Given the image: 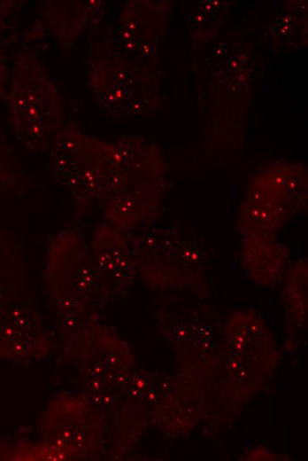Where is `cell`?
<instances>
[{
  "mask_svg": "<svg viewBox=\"0 0 308 461\" xmlns=\"http://www.w3.org/2000/svg\"><path fill=\"white\" fill-rule=\"evenodd\" d=\"M11 125L32 151L49 149L61 127L62 98L35 52L24 51L14 66L9 93Z\"/></svg>",
  "mask_w": 308,
  "mask_h": 461,
  "instance_id": "obj_1",
  "label": "cell"
},
{
  "mask_svg": "<svg viewBox=\"0 0 308 461\" xmlns=\"http://www.w3.org/2000/svg\"><path fill=\"white\" fill-rule=\"evenodd\" d=\"M49 149L53 175L71 191L82 211L102 200L112 165V145L67 125L60 127Z\"/></svg>",
  "mask_w": 308,
  "mask_h": 461,
  "instance_id": "obj_2",
  "label": "cell"
},
{
  "mask_svg": "<svg viewBox=\"0 0 308 461\" xmlns=\"http://www.w3.org/2000/svg\"><path fill=\"white\" fill-rule=\"evenodd\" d=\"M112 168L102 202L111 225L120 231L156 217L159 193L153 188V167L149 152H134L123 145H113Z\"/></svg>",
  "mask_w": 308,
  "mask_h": 461,
  "instance_id": "obj_3",
  "label": "cell"
},
{
  "mask_svg": "<svg viewBox=\"0 0 308 461\" xmlns=\"http://www.w3.org/2000/svg\"><path fill=\"white\" fill-rule=\"evenodd\" d=\"M289 260V249L275 234L243 236L241 261L247 275L253 281L265 285L277 284Z\"/></svg>",
  "mask_w": 308,
  "mask_h": 461,
  "instance_id": "obj_4",
  "label": "cell"
},
{
  "mask_svg": "<svg viewBox=\"0 0 308 461\" xmlns=\"http://www.w3.org/2000/svg\"><path fill=\"white\" fill-rule=\"evenodd\" d=\"M93 257L96 268L112 280L127 279L134 265L130 243L110 223L98 226L93 238Z\"/></svg>",
  "mask_w": 308,
  "mask_h": 461,
  "instance_id": "obj_5",
  "label": "cell"
},
{
  "mask_svg": "<svg viewBox=\"0 0 308 461\" xmlns=\"http://www.w3.org/2000/svg\"><path fill=\"white\" fill-rule=\"evenodd\" d=\"M98 1H51L44 4V18L64 47L73 43L92 20Z\"/></svg>",
  "mask_w": 308,
  "mask_h": 461,
  "instance_id": "obj_6",
  "label": "cell"
},
{
  "mask_svg": "<svg viewBox=\"0 0 308 461\" xmlns=\"http://www.w3.org/2000/svg\"><path fill=\"white\" fill-rule=\"evenodd\" d=\"M306 262H296L287 277V302L289 311L302 323L306 318Z\"/></svg>",
  "mask_w": 308,
  "mask_h": 461,
  "instance_id": "obj_7",
  "label": "cell"
},
{
  "mask_svg": "<svg viewBox=\"0 0 308 461\" xmlns=\"http://www.w3.org/2000/svg\"><path fill=\"white\" fill-rule=\"evenodd\" d=\"M7 78L8 72L5 64V57L4 51L0 48V98L5 94Z\"/></svg>",
  "mask_w": 308,
  "mask_h": 461,
  "instance_id": "obj_8",
  "label": "cell"
}]
</instances>
